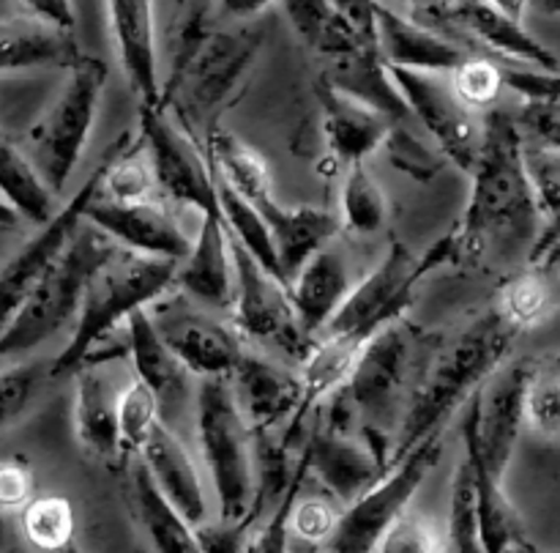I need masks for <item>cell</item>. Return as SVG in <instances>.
<instances>
[{"label": "cell", "mask_w": 560, "mask_h": 553, "mask_svg": "<svg viewBox=\"0 0 560 553\" xmlns=\"http://www.w3.org/2000/svg\"><path fill=\"white\" fill-rule=\"evenodd\" d=\"M517 334L520 329L495 304L465 323L448 343L432 354L399 419L388 469L402 460L421 438L443 430L448 416L506 359Z\"/></svg>", "instance_id": "6da1fadb"}, {"label": "cell", "mask_w": 560, "mask_h": 553, "mask_svg": "<svg viewBox=\"0 0 560 553\" xmlns=\"http://www.w3.org/2000/svg\"><path fill=\"white\" fill-rule=\"evenodd\" d=\"M520 131L509 113L495 110L481 124V146L470 170V200L457 233L459 261L481 257L495 235L530 244L545 224L539 200L523 168Z\"/></svg>", "instance_id": "7a4b0ae2"}, {"label": "cell", "mask_w": 560, "mask_h": 553, "mask_svg": "<svg viewBox=\"0 0 560 553\" xmlns=\"http://www.w3.org/2000/svg\"><path fill=\"white\" fill-rule=\"evenodd\" d=\"M175 266L178 261H170V257L142 255V252L120 250V246L113 255L104 257L82 288L74 334L49 365V376L77 372L91 345L115 332L131 310L148 307L170 285H175Z\"/></svg>", "instance_id": "3957f363"}, {"label": "cell", "mask_w": 560, "mask_h": 553, "mask_svg": "<svg viewBox=\"0 0 560 553\" xmlns=\"http://www.w3.org/2000/svg\"><path fill=\"white\" fill-rule=\"evenodd\" d=\"M118 246L96 224H77L52 266L42 274L25 301L16 307L11 321L0 329V359L38 348L66 323L74 321L88 277Z\"/></svg>", "instance_id": "277c9868"}, {"label": "cell", "mask_w": 560, "mask_h": 553, "mask_svg": "<svg viewBox=\"0 0 560 553\" xmlns=\"http://www.w3.org/2000/svg\"><path fill=\"white\" fill-rule=\"evenodd\" d=\"M197 438L217 493L219 523L246 534L244 520L255 498V443L228 376H202L197 387Z\"/></svg>", "instance_id": "5b68a950"}, {"label": "cell", "mask_w": 560, "mask_h": 553, "mask_svg": "<svg viewBox=\"0 0 560 553\" xmlns=\"http://www.w3.org/2000/svg\"><path fill=\"white\" fill-rule=\"evenodd\" d=\"M189 36L173 82L162 88V104L173 99L191 137L200 131L208 137L219 110L228 107L238 82H244L255 64L262 33H202L200 27H189Z\"/></svg>", "instance_id": "8992f818"}, {"label": "cell", "mask_w": 560, "mask_h": 553, "mask_svg": "<svg viewBox=\"0 0 560 553\" xmlns=\"http://www.w3.org/2000/svg\"><path fill=\"white\" fill-rule=\"evenodd\" d=\"M66 71L69 80L63 93L38 126L33 146V168L55 197L66 189L85 151L107 85V64L91 55H80Z\"/></svg>", "instance_id": "52a82bcc"}, {"label": "cell", "mask_w": 560, "mask_h": 553, "mask_svg": "<svg viewBox=\"0 0 560 553\" xmlns=\"http://www.w3.org/2000/svg\"><path fill=\"white\" fill-rule=\"evenodd\" d=\"M416 343H419V329L399 315L383 323L359 350L348 378L337 389L350 411L361 416V425L381 427V430L394 425L408 394Z\"/></svg>", "instance_id": "ba28073f"}, {"label": "cell", "mask_w": 560, "mask_h": 553, "mask_svg": "<svg viewBox=\"0 0 560 553\" xmlns=\"http://www.w3.org/2000/svg\"><path fill=\"white\" fill-rule=\"evenodd\" d=\"M443 430L430 433L416 447L408 449L402 460L388 469L372 487L348 504L342 515L334 520L331 534L323 545L337 553H370L375 551L383 531L408 509L416 491L441 460Z\"/></svg>", "instance_id": "9c48e42d"}, {"label": "cell", "mask_w": 560, "mask_h": 553, "mask_svg": "<svg viewBox=\"0 0 560 553\" xmlns=\"http://www.w3.org/2000/svg\"><path fill=\"white\" fill-rule=\"evenodd\" d=\"M413 11L421 25L446 33L454 42L465 44L470 53L558 71L556 53L534 33L525 31L523 20L503 14L487 0H448V3L419 5Z\"/></svg>", "instance_id": "30bf717a"}, {"label": "cell", "mask_w": 560, "mask_h": 553, "mask_svg": "<svg viewBox=\"0 0 560 553\" xmlns=\"http://www.w3.org/2000/svg\"><path fill=\"white\" fill-rule=\"evenodd\" d=\"M230 255H233L235 274V326L257 345L279 350L288 359L304 361L312 339H306L301 332L293 301H290V285L266 272L233 235H230Z\"/></svg>", "instance_id": "8fae6325"}, {"label": "cell", "mask_w": 560, "mask_h": 553, "mask_svg": "<svg viewBox=\"0 0 560 553\" xmlns=\"http://www.w3.org/2000/svg\"><path fill=\"white\" fill-rule=\"evenodd\" d=\"M388 74L405 96L410 118H419L427 126L446 162L470 175L481 146V124L476 110L457 96L448 74L405 66H388Z\"/></svg>", "instance_id": "7c38bea8"}, {"label": "cell", "mask_w": 560, "mask_h": 553, "mask_svg": "<svg viewBox=\"0 0 560 553\" xmlns=\"http://www.w3.org/2000/svg\"><path fill=\"white\" fill-rule=\"evenodd\" d=\"M126 142L129 135H118L107 146V151L102 153V162L96 164L91 175H88L85 184L71 195V200L63 208L52 214L47 222L42 224L36 235L31 241L20 246V250L11 255V261L0 268V329L11 321V315L16 312V307L25 301V296L31 293L33 285L42 279V274L52 266L55 257L60 255V250L66 246V241L71 239V233L77 230V224L82 222V211H85V203L91 200L98 192L104 178V170L113 162L115 157L126 151Z\"/></svg>", "instance_id": "4fadbf2b"}, {"label": "cell", "mask_w": 560, "mask_h": 553, "mask_svg": "<svg viewBox=\"0 0 560 553\" xmlns=\"http://www.w3.org/2000/svg\"><path fill=\"white\" fill-rule=\"evenodd\" d=\"M140 131L148 168L164 195L200 214H219L213 170L208 168L195 137L170 120L164 104H140Z\"/></svg>", "instance_id": "5bb4252c"}, {"label": "cell", "mask_w": 560, "mask_h": 553, "mask_svg": "<svg viewBox=\"0 0 560 553\" xmlns=\"http://www.w3.org/2000/svg\"><path fill=\"white\" fill-rule=\"evenodd\" d=\"M534 361L530 356L512 361L503 359L474 392L476 452L487 474L495 476L498 482H503L509 460L517 447L520 427L525 422V389L534 372Z\"/></svg>", "instance_id": "9a60e30c"}, {"label": "cell", "mask_w": 560, "mask_h": 553, "mask_svg": "<svg viewBox=\"0 0 560 553\" xmlns=\"http://www.w3.org/2000/svg\"><path fill=\"white\" fill-rule=\"evenodd\" d=\"M82 219L96 224L115 244L131 252H142V255L184 261L191 246L189 235L175 222L173 214H167V208L156 206V203H148L145 197L115 200V197H102V192H96L85 203Z\"/></svg>", "instance_id": "2e32d148"}, {"label": "cell", "mask_w": 560, "mask_h": 553, "mask_svg": "<svg viewBox=\"0 0 560 553\" xmlns=\"http://www.w3.org/2000/svg\"><path fill=\"white\" fill-rule=\"evenodd\" d=\"M151 321L175 359L200 378L228 376L244 348L233 329L180 304L164 307Z\"/></svg>", "instance_id": "e0dca14e"}, {"label": "cell", "mask_w": 560, "mask_h": 553, "mask_svg": "<svg viewBox=\"0 0 560 553\" xmlns=\"http://www.w3.org/2000/svg\"><path fill=\"white\" fill-rule=\"evenodd\" d=\"M235 403L252 430L279 427L293 414L301 398V378L257 350L241 348L238 361L228 372Z\"/></svg>", "instance_id": "ac0fdd59"}, {"label": "cell", "mask_w": 560, "mask_h": 553, "mask_svg": "<svg viewBox=\"0 0 560 553\" xmlns=\"http://www.w3.org/2000/svg\"><path fill=\"white\" fill-rule=\"evenodd\" d=\"M304 452L310 474H315L323 487L345 504L359 498L366 487H372L386 474L383 463L366 449V443H359L342 427H334L328 422L310 433Z\"/></svg>", "instance_id": "d6986e66"}, {"label": "cell", "mask_w": 560, "mask_h": 553, "mask_svg": "<svg viewBox=\"0 0 560 553\" xmlns=\"http://www.w3.org/2000/svg\"><path fill=\"white\" fill-rule=\"evenodd\" d=\"M315 96L320 104V126L328 148L342 168L353 162H364L372 151L383 146L394 118L381 110L348 96L334 88L326 77L315 80Z\"/></svg>", "instance_id": "ffe728a7"}, {"label": "cell", "mask_w": 560, "mask_h": 553, "mask_svg": "<svg viewBox=\"0 0 560 553\" xmlns=\"http://www.w3.org/2000/svg\"><path fill=\"white\" fill-rule=\"evenodd\" d=\"M107 14L131 91L140 96V104H162L153 0H107Z\"/></svg>", "instance_id": "44dd1931"}, {"label": "cell", "mask_w": 560, "mask_h": 553, "mask_svg": "<svg viewBox=\"0 0 560 553\" xmlns=\"http://www.w3.org/2000/svg\"><path fill=\"white\" fill-rule=\"evenodd\" d=\"M375 33L377 49L388 66H405L419 71H441L448 74L470 49L454 42L446 33L435 27L421 25L419 20H408L375 0Z\"/></svg>", "instance_id": "7402d4cb"}, {"label": "cell", "mask_w": 560, "mask_h": 553, "mask_svg": "<svg viewBox=\"0 0 560 553\" xmlns=\"http://www.w3.org/2000/svg\"><path fill=\"white\" fill-rule=\"evenodd\" d=\"M137 454L142 458V463H145L148 474L153 476L159 491H162L164 496L173 502V507L184 515L186 523H206V485H202V476L197 474V465L191 463L189 452H186L184 443L175 438V433L156 419L151 430H148L145 441L137 449Z\"/></svg>", "instance_id": "603a6c76"}, {"label": "cell", "mask_w": 560, "mask_h": 553, "mask_svg": "<svg viewBox=\"0 0 560 553\" xmlns=\"http://www.w3.org/2000/svg\"><path fill=\"white\" fill-rule=\"evenodd\" d=\"M348 290V261L331 239L320 250L312 252L310 261L301 266V272L290 283V301H293L295 318H299V326L306 339H315L326 329Z\"/></svg>", "instance_id": "cb8c5ba5"}, {"label": "cell", "mask_w": 560, "mask_h": 553, "mask_svg": "<svg viewBox=\"0 0 560 553\" xmlns=\"http://www.w3.org/2000/svg\"><path fill=\"white\" fill-rule=\"evenodd\" d=\"M175 283L208 307L233 304V255H230V233L222 214H202L200 233L191 241L184 261L175 266Z\"/></svg>", "instance_id": "d4e9b609"}, {"label": "cell", "mask_w": 560, "mask_h": 553, "mask_svg": "<svg viewBox=\"0 0 560 553\" xmlns=\"http://www.w3.org/2000/svg\"><path fill=\"white\" fill-rule=\"evenodd\" d=\"M474 419L476 405L474 394L465 400V419H463V443L465 454L470 460L476 480V498H479V548L485 553H506V551H536L534 542L528 540L520 520L517 509L512 507L506 496H503V482L487 474L485 463H481L479 452H476L474 438Z\"/></svg>", "instance_id": "484cf974"}, {"label": "cell", "mask_w": 560, "mask_h": 553, "mask_svg": "<svg viewBox=\"0 0 560 553\" xmlns=\"http://www.w3.org/2000/svg\"><path fill=\"white\" fill-rule=\"evenodd\" d=\"M255 208L262 217V222L268 224L273 250H277L279 272H282L288 285L293 283L301 266L310 261L312 252L320 250L342 228V219L337 214L326 211V208H284L273 200V195H266L262 200H257Z\"/></svg>", "instance_id": "4316f807"}, {"label": "cell", "mask_w": 560, "mask_h": 553, "mask_svg": "<svg viewBox=\"0 0 560 553\" xmlns=\"http://www.w3.org/2000/svg\"><path fill=\"white\" fill-rule=\"evenodd\" d=\"M74 31L36 16L0 20V71L69 69L80 58Z\"/></svg>", "instance_id": "83f0119b"}, {"label": "cell", "mask_w": 560, "mask_h": 553, "mask_svg": "<svg viewBox=\"0 0 560 553\" xmlns=\"http://www.w3.org/2000/svg\"><path fill=\"white\" fill-rule=\"evenodd\" d=\"M74 427L80 443L93 458L115 460L124 452L118 433V392L102 365H82L77 370Z\"/></svg>", "instance_id": "f1b7e54d"}, {"label": "cell", "mask_w": 560, "mask_h": 553, "mask_svg": "<svg viewBox=\"0 0 560 553\" xmlns=\"http://www.w3.org/2000/svg\"><path fill=\"white\" fill-rule=\"evenodd\" d=\"M320 77H326L334 88L345 91L348 96L386 113L388 118H410L405 96L394 85L386 60L377 47H359L345 55H334L328 58V66Z\"/></svg>", "instance_id": "f546056e"}, {"label": "cell", "mask_w": 560, "mask_h": 553, "mask_svg": "<svg viewBox=\"0 0 560 553\" xmlns=\"http://www.w3.org/2000/svg\"><path fill=\"white\" fill-rule=\"evenodd\" d=\"M126 337H129V356L140 381L151 387L159 405H178L186 394L189 370L175 359L173 350L164 345L153 326L145 307H137L126 315Z\"/></svg>", "instance_id": "4dcf8cb0"}, {"label": "cell", "mask_w": 560, "mask_h": 553, "mask_svg": "<svg viewBox=\"0 0 560 553\" xmlns=\"http://www.w3.org/2000/svg\"><path fill=\"white\" fill-rule=\"evenodd\" d=\"M131 496H135L137 518L145 529L148 540L162 553H195L200 551L195 526L184 520V515L173 507L167 496L159 491L153 476L148 474L145 463L135 452V469H131Z\"/></svg>", "instance_id": "1f68e13d"}, {"label": "cell", "mask_w": 560, "mask_h": 553, "mask_svg": "<svg viewBox=\"0 0 560 553\" xmlns=\"http://www.w3.org/2000/svg\"><path fill=\"white\" fill-rule=\"evenodd\" d=\"M279 3L301 42L323 58L345 55L359 47H375L355 33L334 0H279Z\"/></svg>", "instance_id": "d6a6232c"}, {"label": "cell", "mask_w": 560, "mask_h": 553, "mask_svg": "<svg viewBox=\"0 0 560 553\" xmlns=\"http://www.w3.org/2000/svg\"><path fill=\"white\" fill-rule=\"evenodd\" d=\"M206 142L213 173H217L224 184L233 186L246 203L255 206L257 200L271 195V173H268V164L262 162V157L255 148H249L241 137L222 129V126H213V129L208 131Z\"/></svg>", "instance_id": "836d02e7"}, {"label": "cell", "mask_w": 560, "mask_h": 553, "mask_svg": "<svg viewBox=\"0 0 560 553\" xmlns=\"http://www.w3.org/2000/svg\"><path fill=\"white\" fill-rule=\"evenodd\" d=\"M0 197H5L20 217L36 224H44L58 211L55 195L47 189L31 159L22 157L20 148L3 135V129H0Z\"/></svg>", "instance_id": "e575fe53"}, {"label": "cell", "mask_w": 560, "mask_h": 553, "mask_svg": "<svg viewBox=\"0 0 560 553\" xmlns=\"http://www.w3.org/2000/svg\"><path fill=\"white\" fill-rule=\"evenodd\" d=\"M213 184H217V200H219V214H222V222L228 228V233H233V239L260 263L266 272H271L273 277L282 279L279 272L277 250H273L271 233H268V224L262 222V217L257 214V208L252 203H246L233 186L224 184L217 173H213ZM288 285V283H284Z\"/></svg>", "instance_id": "d590c367"}, {"label": "cell", "mask_w": 560, "mask_h": 553, "mask_svg": "<svg viewBox=\"0 0 560 553\" xmlns=\"http://www.w3.org/2000/svg\"><path fill=\"white\" fill-rule=\"evenodd\" d=\"M342 186V217L345 228L353 233H377L386 224V197L370 175L364 162L348 164Z\"/></svg>", "instance_id": "8d00e7d4"}, {"label": "cell", "mask_w": 560, "mask_h": 553, "mask_svg": "<svg viewBox=\"0 0 560 553\" xmlns=\"http://www.w3.org/2000/svg\"><path fill=\"white\" fill-rule=\"evenodd\" d=\"M22 529L27 540L42 551H60L74 537V507L66 496L27 498Z\"/></svg>", "instance_id": "74e56055"}, {"label": "cell", "mask_w": 560, "mask_h": 553, "mask_svg": "<svg viewBox=\"0 0 560 553\" xmlns=\"http://www.w3.org/2000/svg\"><path fill=\"white\" fill-rule=\"evenodd\" d=\"M525 419L545 438H556L560 427V367L558 354L539 356L525 389Z\"/></svg>", "instance_id": "f35d334b"}, {"label": "cell", "mask_w": 560, "mask_h": 553, "mask_svg": "<svg viewBox=\"0 0 560 553\" xmlns=\"http://www.w3.org/2000/svg\"><path fill=\"white\" fill-rule=\"evenodd\" d=\"M501 312L523 332L525 326L541 323L550 318L556 299H552L550 274L545 272H528L523 277H514L512 283L503 285L501 293Z\"/></svg>", "instance_id": "ab89813d"}, {"label": "cell", "mask_w": 560, "mask_h": 553, "mask_svg": "<svg viewBox=\"0 0 560 553\" xmlns=\"http://www.w3.org/2000/svg\"><path fill=\"white\" fill-rule=\"evenodd\" d=\"M446 548L459 553H474L479 548V498H476V480L468 454L457 465V476L452 485V515H448V542Z\"/></svg>", "instance_id": "60d3db41"}, {"label": "cell", "mask_w": 560, "mask_h": 553, "mask_svg": "<svg viewBox=\"0 0 560 553\" xmlns=\"http://www.w3.org/2000/svg\"><path fill=\"white\" fill-rule=\"evenodd\" d=\"M408 120L410 118L394 120L381 148H386L388 162L397 170L413 175L416 181H432L441 173L443 164H446V157L441 151H435V148L427 146L421 137H416L408 129Z\"/></svg>", "instance_id": "b9f144b4"}, {"label": "cell", "mask_w": 560, "mask_h": 553, "mask_svg": "<svg viewBox=\"0 0 560 553\" xmlns=\"http://www.w3.org/2000/svg\"><path fill=\"white\" fill-rule=\"evenodd\" d=\"M448 77H452L457 96L474 110L492 104L503 91L501 60L490 58V55L470 53L468 58H463L448 71Z\"/></svg>", "instance_id": "7bdbcfd3"}, {"label": "cell", "mask_w": 560, "mask_h": 553, "mask_svg": "<svg viewBox=\"0 0 560 553\" xmlns=\"http://www.w3.org/2000/svg\"><path fill=\"white\" fill-rule=\"evenodd\" d=\"M523 140V137H520ZM523 153V168L530 181L536 200H539L545 219L558 217L560 206V153L558 146H541V142L523 140L520 142Z\"/></svg>", "instance_id": "ee69618b"}, {"label": "cell", "mask_w": 560, "mask_h": 553, "mask_svg": "<svg viewBox=\"0 0 560 553\" xmlns=\"http://www.w3.org/2000/svg\"><path fill=\"white\" fill-rule=\"evenodd\" d=\"M159 419V400L145 381L135 378L124 392L118 394V433L120 447L126 452H137L145 441L148 430Z\"/></svg>", "instance_id": "f6af8a7d"}, {"label": "cell", "mask_w": 560, "mask_h": 553, "mask_svg": "<svg viewBox=\"0 0 560 553\" xmlns=\"http://www.w3.org/2000/svg\"><path fill=\"white\" fill-rule=\"evenodd\" d=\"M47 372L49 367L44 361H22L0 370V430L25 414Z\"/></svg>", "instance_id": "bcb514c9"}, {"label": "cell", "mask_w": 560, "mask_h": 553, "mask_svg": "<svg viewBox=\"0 0 560 553\" xmlns=\"http://www.w3.org/2000/svg\"><path fill=\"white\" fill-rule=\"evenodd\" d=\"M375 551L381 553H427V551H446V545L435 540L432 529L419 515H399L383 537L377 540Z\"/></svg>", "instance_id": "7dc6e473"}, {"label": "cell", "mask_w": 560, "mask_h": 553, "mask_svg": "<svg viewBox=\"0 0 560 553\" xmlns=\"http://www.w3.org/2000/svg\"><path fill=\"white\" fill-rule=\"evenodd\" d=\"M148 186H151L148 168L135 157H126V151L104 170L102 189H107V197H115V200H140L145 197Z\"/></svg>", "instance_id": "c3c4849f"}, {"label": "cell", "mask_w": 560, "mask_h": 553, "mask_svg": "<svg viewBox=\"0 0 560 553\" xmlns=\"http://www.w3.org/2000/svg\"><path fill=\"white\" fill-rule=\"evenodd\" d=\"M558 99H525L514 124L523 140L558 146Z\"/></svg>", "instance_id": "681fc988"}, {"label": "cell", "mask_w": 560, "mask_h": 553, "mask_svg": "<svg viewBox=\"0 0 560 553\" xmlns=\"http://www.w3.org/2000/svg\"><path fill=\"white\" fill-rule=\"evenodd\" d=\"M501 80L523 99H558V71L501 60Z\"/></svg>", "instance_id": "f907efd6"}, {"label": "cell", "mask_w": 560, "mask_h": 553, "mask_svg": "<svg viewBox=\"0 0 560 553\" xmlns=\"http://www.w3.org/2000/svg\"><path fill=\"white\" fill-rule=\"evenodd\" d=\"M334 520H337V515L331 512V507L326 502H320V498H306L301 504L295 502L288 529H293L301 540L320 545L331 534Z\"/></svg>", "instance_id": "816d5d0a"}, {"label": "cell", "mask_w": 560, "mask_h": 553, "mask_svg": "<svg viewBox=\"0 0 560 553\" xmlns=\"http://www.w3.org/2000/svg\"><path fill=\"white\" fill-rule=\"evenodd\" d=\"M33 496V476L27 465L16 460L0 463V507H22Z\"/></svg>", "instance_id": "f5cc1de1"}, {"label": "cell", "mask_w": 560, "mask_h": 553, "mask_svg": "<svg viewBox=\"0 0 560 553\" xmlns=\"http://www.w3.org/2000/svg\"><path fill=\"white\" fill-rule=\"evenodd\" d=\"M334 5L342 11L345 20L355 27V33H359L366 44H375L377 47L375 0H334Z\"/></svg>", "instance_id": "db71d44e"}, {"label": "cell", "mask_w": 560, "mask_h": 553, "mask_svg": "<svg viewBox=\"0 0 560 553\" xmlns=\"http://www.w3.org/2000/svg\"><path fill=\"white\" fill-rule=\"evenodd\" d=\"M20 3L25 5V9L31 11V16H36V20L52 22V25L74 31V0H20Z\"/></svg>", "instance_id": "11a10c76"}, {"label": "cell", "mask_w": 560, "mask_h": 553, "mask_svg": "<svg viewBox=\"0 0 560 553\" xmlns=\"http://www.w3.org/2000/svg\"><path fill=\"white\" fill-rule=\"evenodd\" d=\"M273 0H219V14L233 16V20H244V16H255L266 11Z\"/></svg>", "instance_id": "9f6ffc18"}, {"label": "cell", "mask_w": 560, "mask_h": 553, "mask_svg": "<svg viewBox=\"0 0 560 553\" xmlns=\"http://www.w3.org/2000/svg\"><path fill=\"white\" fill-rule=\"evenodd\" d=\"M487 3L501 9L503 14L514 16V20H523L525 11H528V0H487Z\"/></svg>", "instance_id": "6f0895ef"}, {"label": "cell", "mask_w": 560, "mask_h": 553, "mask_svg": "<svg viewBox=\"0 0 560 553\" xmlns=\"http://www.w3.org/2000/svg\"><path fill=\"white\" fill-rule=\"evenodd\" d=\"M16 224H20V214L5 197H0V228H16Z\"/></svg>", "instance_id": "680465c9"}, {"label": "cell", "mask_w": 560, "mask_h": 553, "mask_svg": "<svg viewBox=\"0 0 560 553\" xmlns=\"http://www.w3.org/2000/svg\"><path fill=\"white\" fill-rule=\"evenodd\" d=\"M530 5H534V9H539L545 16H558L560 0H528V9Z\"/></svg>", "instance_id": "91938a15"}, {"label": "cell", "mask_w": 560, "mask_h": 553, "mask_svg": "<svg viewBox=\"0 0 560 553\" xmlns=\"http://www.w3.org/2000/svg\"><path fill=\"white\" fill-rule=\"evenodd\" d=\"M413 9H419V5H432V3H448V0H408Z\"/></svg>", "instance_id": "94428289"}]
</instances>
